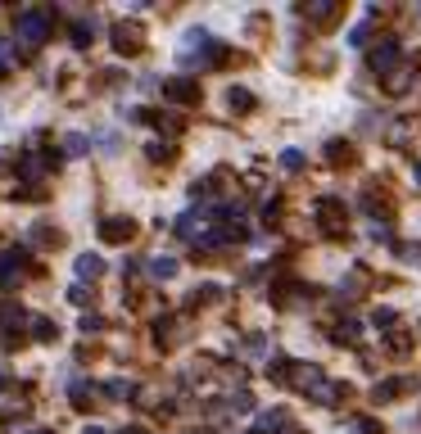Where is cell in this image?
Listing matches in <instances>:
<instances>
[{
	"label": "cell",
	"instance_id": "obj_1",
	"mask_svg": "<svg viewBox=\"0 0 421 434\" xmlns=\"http://www.w3.org/2000/svg\"><path fill=\"white\" fill-rule=\"evenodd\" d=\"M114 45H118V50H136V45H141V28H136V23H132V28H127V23H118V28H114Z\"/></svg>",
	"mask_w": 421,
	"mask_h": 434
},
{
	"label": "cell",
	"instance_id": "obj_2",
	"mask_svg": "<svg viewBox=\"0 0 421 434\" xmlns=\"http://www.w3.org/2000/svg\"><path fill=\"white\" fill-rule=\"evenodd\" d=\"M127 235H132V222H122V217L105 222V240H127Z\"/></svg>",
	"mask_w": 421,
	"mask_h": 434
},
{
	"label": "cell",
	"instance_id": "obj_3",
	"mask_svg": "<svg viewBox=\"0 0 421 434\" xmlns=\"http://www.w3.org/2000/svg\"><path fill=\"white\" fill-rule=\"evenodd\" d=\"M78 271H82V276H100V271H105V263H100V258H91V254H86L82 263H78Z\"/></svg>",
	"mask_w": 421,
	"mask_h": 434
},
{
	"label": "cell",
	"instance_id": "obj_4",
	"mask_svg": "<svg viewBox=\"0 0 421 434\" xmlns=\"http://www.w3.org/2000/svg\"><path fill=\"white\" fill-rule=\"evenodd\" d=\"M122 434H136V430H122Z\"/></svg>",
	"mask_w": 421,
	"mask_h": 434
}]
</instances>
